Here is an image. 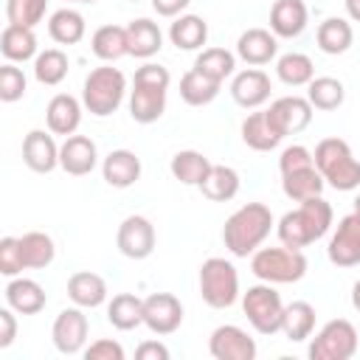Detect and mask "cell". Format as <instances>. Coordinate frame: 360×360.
<instances>
[{"mask_svg":"<svg viewBox=\"0 0 360 360\" xmlns=\"http://www.w3.org/2000/svg\"><path fill=\"white\" fill-rule=\"evenodd\" d=\"M270 228H273V211L264 202H245L225 219L222 242L233 256L245 259L262 248Z\"/></svg>","mask_w":360,"mask_h":360,"instance_id":"6da1fadb","label":"cell"},{"mask_svg":"<svg viewBox=\"0 0 360 360\" xmlns=\"http://www.w3.org/2000/svg\"><path fill=\"white\" fill-rule=\"evenodd\" d=\"M332 205L318 194L309 197L304 202H298L295 211H287L278 219V239L287 248H307L312 242H318L321 236H326V231L332 228Z\"/></svg>","mask_w":360,"mask_h":360,"instance_id":"7a4b0ae2","label":"cell"},{"mask_svg":"<svg viewBox=\"0 0 360 360\" xmlns=\"http://www.w3.org/2000/svg\"><path fill=\"white\" fill-rule=\"evenodd\" d=\"M312 158H315V169L332 188L338 191L360 188V160L352 155V146L343 138H323L315 146Z\"/></svg>","mask_w":360,"mask_h":360,"instance_id":"3957f363","label":"cell"},{"mask_svg":"<svg viewBox=\"0 0 360 360\" xmlns=\"http://www.w3.org/2000/svg\"><path fill=\"white\" fill-rule=\"evenodd\" d=\"M124 93H127V76L112 65H101L87 73L82 87V104L90 115L104 118L121 107Z\"/></svg>","mask_w":360,"mask_h":360,"instance_id":"277c9868","label":"cell"},{"mask_svg":"<svg viewBox=\"0 0 360 360\" xmlns=\"http://www.w3.org/2000/svg\"><path fill=\"white\" fill-rule=\"evenodd\" d=\"M250 270L267 284H292L307 273V256L298 248H259L250 256Z\"/></svg>","mask_w":360,"mask_h":360,"instance_id":"5b68a950","label":"cell"},{"mask_svg":"<svg viewBox=\"0 0 360 360\" xmlns=\"http://www.w3.org/2000/svg\"><path fill=\"white\" fill-rule=\"evenodd\" d=\"M200 295L214 309H228L239 298V273L236 267L222 259L211 256L200 264Z\"/></svg>","mask_w":360,"mask_h":360,"instance_id":"8992f818","label":"cell"},{"mask_svg":"<svg viewBox=\"0 0 360 360\" xmlns=\"http://www.w3.org/2000/svg\"><path fill=\"white\" fill-rule=\"evenodd\" d=\"M242 312H245L248 323L259 335H276V332H281L284 304H281V295L273 290V284L264 281V284L248 287V292H242Z\"/></svg>","mask_w":360,"mask_h":360,"instance_id":"52a82bcc","label":"cell"},{"mask_svg":"<svg viewBox=\"0 0 360 360\" xmlns=\"http://www.w3.org/2000/svg\"><path fill=\"white\" fill-rule=\"evenodd\" d=\"M357 343H360V338H357L354 323L346 318H335L321 326V332L312 338L307 354L312 360H349V357H354Z\"/></svg>","mask_w":360,"mask_h":360,"instance_id":"ba28073f","label":"cell"},{"mask_svg":"<svg viewBox=\"0 0 360 360\" xmlns=\"http://www.w3.org/2000/svg\"><path fill=\"white\" fill-rule=\"evenodd\" d=\"M183 323V304L172 292H152L143 298V326L152 335H172Z\"/></svg>","mask_w":360,"mask_h":360,"instance_id":"9c48e42d","label":"cell"},{"mask_svg":"<svg viewBox=\"0 0 360 360\" xmlns=\"http://www.w3.org/2000/svg\"><path fill=\"white\" fill-rule=\"evenodd\" d=\"M115 245L118 250L127 256V259H146L152 256L155 250V225L141 217V214H132L127 217L121 225H118V233H115Z\"/></svg>","mask_w":360,"mask_h":360,"instance_id":"30bf717a","label":"cell"},{"mask_svg":"<svg viewBox=\"0 0 360 360\" xmlns=\"http://www.w3.org/2000/svg\"><path fill=\"white\" fill-rule=\"evenodd\" d=\"M51 338H53V346L62 354L84 352V343H87V315L82 312V307H65L56 315V321H53Z\"/></svg>","mask_w":360,"mask_h":360,"instance_id":"8fae6325","label":"cell"},{"mask_svg":"<svg viewBox=\"0 0 360 360\" xmlns=\"http://www.w3.org/2000/svg\"><path fill=\"white\" fill-rule=\"evenodd\" d=\"M208 352L214 360H253L256 357V340L245 329L225 323V326H217L211 332Z\"/></svg>","mask_w":360,"mask_h":360,"instance_id":"7c38bea8","label":"cell"},{"mask_svg":"<svg viewBox=\"0 0 360 360\" xmlns=\"http://www.w3.org/2000/svg\"><path fill=\"white\" fill-rule=\"evenodd\" d=\"M326 256L338 267H354V264H360V217L354 211L346 214L338 222V228H335V233L329 239Z\"/></svg>","mask_w":360,"mask_h":360,"instance_id":"4fadbf2b","label":"cell"},{"mask_svg":"<svg viewBox=\"0 0 360 360\" xmlns=\"http://www.w3.org/2000/svg\"><path fill=\"white\" fill-rule=\"evenodd\" d=\"M312 110H315V107L309 104V98H301V96H281V98H276V101L267 107V115H270L273 127L281 132V138H287V135H295V132H301V129L309 127Z\"/></svg>","mask_w":360,"mask_h":360,"instance_id":"5bb4252c","label":"cell"},{"mask_svg":"<svg viewBox=\"0 0 360 360\" xmlns=\"http://www.w3.org/2000/svg\"><path fill=\"white\" fill-rule=\"evenodd\" d=\"M22 163L31 172H39V174H48L59 166V146H56L51 129L48 132L45 129H31L22 138Z\"/></svg>","mask_w":360,"mask_h":360,"instance_id":"9a60e30c","label":"cell"},{"mask_svg":"<svg viewBox=\"0 0 360 360\" xmlns=\"http://www.w3.org/2000/svg\"><path fill=\"white\" fill-rule=\"evenodd\" d=\"M96 163H98V149H96L93 138L73 132V135H68L62 141V146H59V166L68 174L84 177V174H90L96 169Z\"/></svg>","mask_w":360,"mask_h":360,"instance_id":"2e32d148","label":"cell"},{"mask_svg":"<svg viewBox=\"0 0 360 360\" xmlns=\"http://www.w3.org/2000/svg\"><path fill=\"white\" fill-rule=\"evenodd\" d=\"M270 90H273L270 76L264 70H259V68H248V70L236 73L233 82H231V98L245 110L262 107L270 98Z\"/></svg>","mask_w":360,"mask_h":360,"instance_id":"e0dca14e","label":"cell"},{"mask_svg":"<svg viewBox=\"0 0 360 360\" xmlns=\"http://www.w3.org/2000/svg\"><path fill=\"white\" fill-rule=\"evenodd\" d=\"M276 51H278V37L267 28H248L236 39V56L248 65H267L270 59H276Z\"/></svg>","mask_w":360,"mask_h":360,"instance_id":"ac0fdd59","label":"cell"},{"mask_svg":"<svg viewBox=\"0 0 360 360\" xmlns=\"http://www.w3.org/2000/svg\"><path fill=\"white\" fill-rule=\"evenodd\" d=\"M45 121L53 135H73L82 124V101L70 93H56L45 107Z\"/></svg>","mask_w":360,"mask_h":360,"instance_id":"d6986e66","label":"cell"},{"mask_svg":"<svg viewBox=\"0 0 360 360\" xmlns=\"http://www.w3.org/2000/svg\"><path fill=\"white\" fill-rule=\"evenodd\" d=\"M309 11L304 0H276L270 8V31L281 39H292L307 28Z\"/></svg>","mask_w":360,"mask_h":360,"instance_id":"ffe728a7","label":"cell"},{"mask_svg":"<svg viewBox=\"0 0 360 360\" xmlns=\"http://www.w3.org/2000/svg\"><path fill=\"white\" fill-rule=\"evenodd\" d=\"M101 174L112 188H129L141 177V158L129 149H112L101 160Z\"/></svg>","mask_w":360,"mask_h":360,"instance_id":"44dd1931","label":"cell"},{"mask_svg":"<svg viewBox=\"0 0 360 360\" xmlns=\"http://www.w3.org/2000/svg\"><path fill=\"white\" fill-rule=\"evenodd\" d=\"M166 110V87H152V84H138L132 82L129 93V115L138 124H152L163 115Z\"/></svg>","mask_w":360,"mask_h":360,"instance_id":"7402d4cb","label":"cell"},{"mask_svg":"<svg viewBox=\"0 0 360 360\" xmlns=\"http://www.w3.org/2000/svg\"><path fill=\"white\" fill-rule=\"evenodd\" d=\"M68 298L82 309H96L107 301V281L98 273L79 270L68 278Z\"/></svg>","mask_w":360,"mask_h":360,"instance_id":"603a6c76","label":"cell"},{"mask_svg":"<svg viewBox=\"0 0 360 360\" xmlns=\"http://www.w3.org/2000/svg\"><path fill=\"white\" fill-rule=\"evenodd\" d=\"M45 290L34 278H11L6 284V304L20 315H37L45 307Z\"/></svg>","mask_w":360,"mask_h":360,"instance_id":"cb8c5ba5","label":"cell"},{"mask_svg":"<svg viewBox=\"0 0 360 360\" xmlns=\"http://www.w3.org/2000/svg\"><path fill=\"white\" fill-rule=\"evenodd\" d=\"M127 45H129V56L138 59H149L163 48V34L158 28V22L138 17L127 25Z\"/></svg>","mask_w":360,"mask_h":360,"instance_id":"d4e9b609","label":"cell"},{"mask_svg":"<svg viewBox=\"0 0 360 360\" xmlns=\"http://www.w3.org/2000/svg\"><path fill=\"white\" fill-rule=\"evenodd\" d=\"M242 141L256 152H270L281 143V132L273 127L267 110H259L242 121Z\"/></svg>","mask_w":360,"mask_h":360,"instance_id":"484cf974","label":"cell"},{"mask_svg":"<svg viewBox=\"0 0 360 360\" xmlns=\"http://www.w3.org/2000/svg\"><path fill=\"white\" fill-rule=\"evenodd\" d=\"M202 191V197H208L211 202H228L239 194V172L222 163H214L205 174V180L197 186Z\"/></svg>","mask_w":360,"mask_h":360,"instance_id":"4316f807","label":"cell"},{"mask_svg":"<svg viewBox=\"0 0 360 360\" xmlns=\"http://www.w3.org/2000/svg\"><path fill=\"white\" fill-rule=\"evenodd\" d=\"M169 39L177 51H197L208 39V22L197 14H180L169 28Z\"/></svg>","mask_w":360,"mask_h":360,"instance_id":"83f0119b","label":"cell"},{"mask_svg":"<svg viewBox=\"0 0 360 360\" xmlns=\"http://www.w3.org/2000/svg\"><path fill=\"white\" fill-rule=\"evenodd\" d=\"M0 51L8 62L37 59V34L25 25H6L0 34Z\"/></svg>","mask_w":360,"mask_h":360,"instance_id":"f1b7e54d","label":"cell"},{"mask_svg":"<svg viewBox=\"0 0 360 360\" xmlns=\"http://www.w3.org/2000/svg\"><path fill=\"white\" fill-rule=\"evenodd\" d=\"M315 329V307L309 301H292L284 304V315H281V332L287 340L301 343L312 335Z\"/></svg>","mask_w":360,"mask_h":360,"instance_id":"f546056e","label":"cell"},{"mask_svg":"<svg viewBox=\"0 0 360 360\" xmlns=\"http://www.w3.org/2000/svg\"><path fill=\"white\" fill-rule=\"evenodd\" d=\"M219 90H222V82H217V79L200 73L197 68H191V70L183 73V79H180V98H183L186 104H191V107H205V104H211V101L219 96Z\"/></svg>","mask_w":360,"mask_h":360,"instance_id":"4dcf8cb0","label":"cell"},{"mask_svg":"<svg viewBox=\"0 0 360 360\" xmlns=\"http://www.w3.org/2000/svg\"><path fill=\"white\" fill-rule=\"evenodd\" d=\"M326 180L321 177V172L315 166H307V169H298V172H287L281 174V191L292 200V202H304L309 197H318L323 191Z\"/></svg>","mask_w":360,"mask_h":360,"instance_id":"1f68e13d","label":"cell"},{"mask_svg":"<svg viewBox=\"0 0 360 360\" xmlns=\"http://www.w3.org/2000/svg\"><path fill=\"white\" fill-rule=\"evenodd\" d=\"M107 321L121 332L141 326L143 323V298H138L135 292L112 295V301L107 304Z\"/></svg>","mask_w":360,"mask_h":360,"instance_id":"d6a6232c","label":"cell"},{"mask_svg":"<svg viewBox=\"0 0 360 360\" xmlns=\"http://www.w3.org/2000/svg\"><path fill=\"white\" fill-rule=\"evenodd\" d=\"M354 42V31H352V22L343 20V17H326L321 25H318V48L329 56H338V53H346Z\"/></svg>","mask_w":360,"mask_h":360,"instance_id":"836d02e7","label":"cell"},{"mask_svg":"<svg viewBox=\"0 0 360 360\" xmlns=\"http://www.w3.org/2000/svg\"><path fill=\"white\" fill-rule=\"evenodd\" d=\"M90 48L93 53L101 59V62H115L121 56L129 53V45H127V28L121 25H101L93 31V39H90Z\"/></svg>","mask_w":360,"mask_h":360,"instance_id":"e575fe53","label":"cell"},{"mask_svg":"<svg viewBox=\"0 0 360 360\" xmlns=\"http://www.w3.org/2000/svg\"><path fill=\"white\" fill-rule=\"evenodd\" d=\"M211 166H214V163H211L202 152H197V149H183V152H177V155L172 158V163H169L174 180H180L183 186H200V183L205 180V174H208Z\"/></svg>","mask_w":360,"mask_h":360,"instance_id":"d590c367","label":"cell"},{"mask_svg":"<svg viewBox=\"0 0 360 360\" xmlns=\"http://www.w3.org/2000/svg\"><path fill=\"white\" fill-rule=\"evenodd\" d=\"M84 31H87L84 17L76 8H59L48 20V34L59 45H76V42H82Z\"/></svg>","mask_w":360,"mask_h":360,"instance_id":"8d00e7d4","label":"cell"},{"mask_svg":"<svg viewBox=\"0 0 360 360\" xmlns=\"http://www.w3.org/2000/svg\"><path fill=\"white\" fill-rule=\"evenodd\" d=\"M20 248H22V262H25V270H42L53 262L56 256V245L48 233L42 231H28L20 236Z\"/></svg>","mask_w":360,"mask_h":360,"instance_id":"74e56055","label":"cell"},{"mask_svg":"<svg viewBox=\"0 0 360 360\" xmlns=\"http://www.w3.org/2000/svg\"><path fill=\"white\" fill-rule=\"evenodd\" d=\"M307 98H309V104H312L315 110L329 112V110H338V107L343 104L346 87H343V82L335 79V76H315V79L307 84Z\"/></svg>","mask_w":360,"mask_h":360,"instance_id":"f35d334b","label":"cell"},{"mask_svg":"<svg viewBox=\"0 0 360 360\" xmlns=\"http://www.w3.org/2000/svg\"><path fill=\"white\" fill-rule=\"evenodd\" d=\"M276 76H278L284 84H290V87H304V84H309V82L315 79V65H312V59H309L307 53L292 51V53L278 56V62H276Z\"/></svg>","mask_w":360,"mask_h":360,"instance_id":"ab89813d","label":"cell"},{"mask_svg":"<svg viewBox=\"0 0 360 360\" xmlns=\"http://www.w3.org/2000/svg\"><path fill=\"white\" fill-rule=\"evenodd\" d=\"M194 68L200 73L217 79V82H225L236 68V56L231 51H225V48H202L197 53V59H194Z\"/></svg>","mask_w":360,"mask_h":360,"instance_id":"60d3db41","label":"cell"},{"mask_svg":"<svg viewBox=\"0 0 360 360\" xmlns=\"http://www.w3.org/2000/svg\"><path fill=\"white\" fill-rule=\"evenodd\" d=\"M34 76H37L39 84H48V87L59 84L68 76V56H65V51L48 48L42 53H37V59H34Z\"/></svg>","mask_w":360,"mask_h":360,"instance_id":"b9f144b4","label":"cell"},{"mask_svg":"<svg viewBox=\"0 0 360 360\" xmlns=\"http://www.w3.org/2000/svg\"><path fill=\"white\" fill-rule=\"evenodd\" d=\"M48 11V0H6V20L8 25L34 28L42 22Z\"/></svg>","mask_w":360,"mask_h":360,"instance_id":"7bdbcfd3","label":"cell"},{"mask_svg":"<svg viewBox=\"0 0 360 360\" xmlns=\"http://www.w3.org/2000/svg\"><path fill=\"white\" fill-rule=\"evenodd\" d=\"M22 96H25V73L14 62H6L0 68V101L11 104Z\"/></svg>","mask_w":360,"mask_h":360,"instance_id":"ee69618b","label":"cell"},{"mask_svg":"<svg viewBox=\"0 0 360 360\" xmlns=\"http://www.w3.org/2000/svg\"><path fill=\"white\" fill-rule=\"evenodd\" d=\"M25 270V262H22V248H20V239L17 236H3L0 239V273L14 278Z\"/></svg>","mask_w":360,"mask_h":360,"instance_id":"f6af8a7d","label":"cell"},{"mask_svg":"<svg viewBox=\"0 0 360 360\" xmlns=\"http://www.w3.org/2000/svg\"><path fill=\"white\" fill-rule=\"evenodd\" d=\"M307 166H315V158H312V152H309L307 146H301V143L287 146V149L281 152V158H278V169H281V174H287V172H298V169H307Z\"/></svg>","mask_w":360,"mask_h":360,"instance_id":"bcb514c9","label":"cell"},{"mask_svg":"<svg viewBox=\"0 0 360 360\" xmlns=\"http://www.w3.org/2000/svg\"><path fill=\"white\" fill-rule=\"evenodd\" d=\"M132 82H138V84H152V87H166V90H169L172 73H169L163 65H158V62H143V65L135 70V79H132Z\"/></svg>","mask_w":360,"mask_h":360,"instance_id":"7dc6e473","label":"cell"},{"mask_svg":"<svg viewBox=\"0 0 360 360\" xmlns=\"http://www.w3.org/2000/svg\"><path fill=\"white\" fill-rule=\"evenodd\" d=\"M124 357H127L124 346L110 338H101L84 349V360H124Z\"/></svg>","mask_w":360,"mask_h":360,"instance_id":"c3c4849f","label":"cell"},{"mask_svg":"<svg viewBox=\"0 0 360 360\" xmlns=\"http://www.w3.org/2000/svg\"><path fill=\"white\" fill-rule=\"evenodd\" d=\"M17 338V318H14V309L11 307H3L0 309V349H8Z\"/></svg>","mask_w":360,"mask_h":360,"instance_id":"681fc988","label":"cell"},{"mask_svg":"<svg viewBox=\"0 0 360 360\" xmlns=\"http://www.w3.org/2000/svg\"><path fill=\"white\" fill-rule=\"evenodd\" d=\"M135 357L138 360H169V349L160 340H143L135 349Z\"/></svg>","mask_w":360,"mask_h":360,"instance_id":"f907efd6","label":"cell"},{"mask_svg":"<svg viewBox=\"0 0 360 360\" xmlns=\"http://www.w3.org/2000/svg\"><path fill=\"white\" fill-rule=\"evenodd\" d=\"M191 0H152V8L160 17H180V11L188 6Z\"/></svg>","mask_w":360,"mask_h":360,"instance_id":"816d5d0a","label":"cell"},{"mask_svg":"<svg viewBox=\"0 0 360 360\" xmlns=\"http://www.w3.org/2000/svg\"><path fill=\"white\" fill-rule=\"evenodd\" d=\"M346 3V14L354 20V22H360V0H343Z\"/></svg>","mask_w":360,"mask_h":360,"instance_id":"f5cc1de1","label":"cell"},{"mask_svg":"<svg viewBox=\"0 0 360 360\" xmlns=\"http://www.w3.org/2000/svg\"><path fill=\"white\" fill-rule=\"evenodd\" d=\"M352 307L360 312V278L354 281V287H352Z\"/></svg>","mask_w":360,"mask_h":360,"instance_id":"db71d44e","label":"cell"},{"mask_svg":"<svg viewBox=\"0 0 360 360\" xmlns=\"http://www.w3.org/2000/svg\"><path fill=\"white\" fill-rule=\"evenodd\" d=\"M352 211H354V214H357V217H360V194H357V197H354V208H352Z\"/></svg>","mask_w":360,"mask_h":360,"instance_id":"11a10c76","label":"cell"},{"mask_svg":"<svg viewBox=\"0 0 360 360\" xmlns=\"http://www.w3.org/2000/svg\"><path fill=\"white\" fill-rule=\"evenodd\" d=\"M70 3H96V0H70Z\"/></svg>","mask_w":360,"mask_h":360,"instance_id":"9f6ffc18","label":"cell"},{"mask_svg":"<svg viewBox=\"0 0 360 360\" xmlns=\"http://www.w3.org/2000/svg\"><path fill=\"white\" fill-rule=\"evenodd\" d=\"M132 3H138V0H132Z\"/></svg>","mask_w":360,"mask_h":360,"instance_id":"6f0895ef","label":"cell"}]
</instances>
